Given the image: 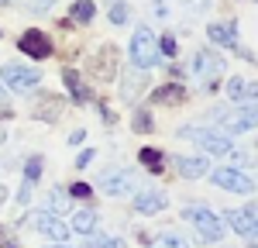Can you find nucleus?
Returning a JSON list of instances; mask_svg holds the SVG:
<instances>
[{
    "mask_svg": "<svg viewBox=\"0 0 258 248\" xmlns=\"http://www.w3.org/2000/svg\"><path fill=\"white\" fill-rule=\"evenodd\" d=\"M131 62L138 69H152L155 62H162V52H159V41L148 28H138L131 35Z\"/></svg>",
    "mask_w": 258,
    "mask_h": 248,
    "instance_id": "obj_1",
    "label": "nucleus"
},
{
    "mask_svg": "<svg viewBox=\"0 0 258 248\" xmlns=\"http://www.w3.org/2000/svg\"><path fill=\"white\" fill-rule=\"evenodd\" d=\"M214 121H217L224 131H231V135H238V131H251V128H258V100L244 103V107L231 110V114L214 110Z\"/></svg>",
    "mask_w": 258,
    "mask_h": 248,
    "instance_id": "obj_2",
    "label": "nucleus"
},
{
    "mask_svg": "<svg viewBox=\"0 0 258 248\" xmlns=\"http://www.w3.org/2000/svg\"><path fill=\"white\" fill-rule=\"evenodd\" d=\"M189 73L203 83V90H217L220 76H224V59H217L214 52H197L189 62Z\"/></svg>",
    "mask_w": 258,
    "mask_h": 248,
    "instance_id": "obj_3",
    "label": "nucleus"
},
{
    "mask_svg": "<svg viewBox=\"0 0 258 248\" xmlns=\"http://www.w3.org/2000/svg\"><path fill=\"white\" fill-rule=\"evenodd\" d=\"M186 221H193V227L200 231V238H207V241H220V238H224L220 217L214 210H207V207H186Z\"/></svg>",
    "mask_w": 258,
    "mask_h": 248,
    "instance_id": "obj_4",
    "label": "nucleus"
},
{
    "mask_svg": "<svg viewBox=\"0 0 258 248\" xmlns=\"http://www.w3.org/2000/svg\"><path fill=\"white\" fill-rule=\"evenodd\" d=\"M179 138L197 142L200 148H207L214 155H231V142L224 135H217V131H207V128H179Z\"/></svg>",
    "mask_w": 258,
    "mask_h": 248,
    "instance_id": "obj_5",
    "label": "nucleus"
},
{
    "mask_svg": "<svg viewBox=\"0 0 258 248\" xmlns=\"http://www.w3.org/2000/svg\"><path fill=\"white\" fill-rule=\"evenodd\" d=\"M0 80L7 83L11 90H18V93H31V90L41 83V76H38V69H28V66L11 62V66H4V69H0Z\"/></svg>",
    "mask_w": 258,
    "mask_h": 248,
    "instance_id": "obj_6",
    "label": "nucleus"
},
{
    "mask_svg": "<svg viewBox=\"0 0 258 248\" xmlns=\"http://www.w3.org/2000/svg\"><path fill=\"white\" fill-rule=\"evenodd\" d=\"M97 186L107 197H127V193H135V176H131L127 169H110V172L100 176Z\"/></svg>",
    "mask_w": 258,
    "mask_h": 248,
    "instance_id": "obj_7",
    "label": "nucleus"
},
{
    "mask_svg": "<svg viewBox=\"0 0 258 248\" xmlns=\"http://www.w3.org/2000/svg\"><path fill=\"white\" fill-rule=\"evenodd\" d=\"M18 45H21V52H28V59H48L52 55V38L45 31H38V28H28Z\"/></svg>",
    "mask_w": 258,
    "mask_h": 248,
    "instance_id": "obj_8",
    "label": "nucleus"
},
{
    "mask_svg": "<svg viewBox=\"0 0 258 248\" xmlns=\"http://www.w3.org/2000/svg\"><path fill=\"white\" fill-rule=\"evenodd\" d=\"M210 179L217 186H224V190H231V193H251V190H255V183H251L244 172H238V169H214Z\"/></svg>",
    "mask_w": 258,
    "mask_h": 248,
    "instance_id": "obj_9",
    "label": "nucleus"
},
{
    "mask_svg": "<svg viewBox=\"0 0 258 248\" xmlns=\"http://www.w3.org/2000/svg\"><path fill=\"white\" fill-rule=\"evenodd\" d=\"M124 86H120V97H124V100L127 103H135L141 97V93H145V86H148V76H145V69H138V66H135V69H127V73H124Z\"/></svg>",
    "mask_w": 258,
    "mask_h": 248,
    "instance_id": "obj_10",
    "label": "nucleus"
},
{
    "mask_svg": "<svg viewBox=\"0 0 258 248\" xmlns=\"http://www.w3.org/2000/svg\"><path fill=\"white\" fill-rule=\"evenodd\" d=\"M35 227H38L45 238H55V241H62L66 234H69V227L59 221V214H48V210H41V214H35Z\"/></svg>",
    "mask_w": 258,
    "mask_h": 248,
    "instance_id": "obj_11",
    "label": "nucleus"
},
{
    "mask_svg": "<svg viewBox=\"0 0 258 248\" xmlns=\"http://www.w3.org/2000/svg\"><path fill=\"white\" fill-rule=\"evenodd\" d=\"M162 207H165V193H159V190H148V193L135 197V210L138 214H159Z\"/></svg>",
    "mask_w": 258,
    "mask_h": 248,
    "instance_id": "obj_12",
    "label": "nucleus"
},
{
    "mask_svg": "<svg viewBox=\"0 0 258 248\" xmlns=\"http://www.w3.org/2000/svg\"><path fill=\"white\" fill-rule=\"evenodd\" d=\"M207 35H210L214 45H224V48H234L238 45V28L234 24H210Z\"/></svg>",
    "mask_w": 258,
    "mask_h": 248,
    "instance_id": "obj_13",
    "label": "nucleus"
},
{
    "mask_svg": "<svg viewBox=\"0 0 258 248\" xmlns=\"http://www.w3.org/2000/svg\"><path fill=\"white\" fill-rule=\"evenodd\" d=\"M227 97L231 100H258V83H248V80H234L227 83Z\"/></svg>",
    "mask_w": 258,
    "mask_h": 248,
    "instance_id": "obj_14",
    "label": "nucleus"
},
{
    "mask_svg": "<svg viewBox=\"0 0 258 248\" xmlns=\"http://www.w3.org/2000/svg\"><path fill=\"white\" fill-rule=\"evenodd\" d=\"M176 165H179V172L186 176V179H200V176H207V159H189V155H179L176 159Z\"/></svg>",
    "mask_w": 258,
    "mask_h": 248,
    "instance_id": "obj_15",
    "label": "nucleus"
},
{
    "mask_svg": "<svg viewBox=\"0 0 258 248\" xmlns=\"http://www.w3.org/2000/svg\"><path fill=\"white\" fill-rule=\"evenodd\" d=\"M152 100H155V103H182V100H186V86H179V83H165V86H159V90L152 93Z\"/></svg>",
    "mask_w": 258,
    "mask_h": 248,
    "instance_id": "obj_16",
    "label": "nucleus"
},
{
    "mask_svg": "<svg viewBox=\"0 0 258 248\" xmlns=\"http://www.w3.org/2000/svg\"><path fill=\"white\" fill-rule=\"evenodd\" d=\"M114 69H117V52H114V48H103V52H100V59L93 62V73H97L100 80H110V76H114Z\"/></svg>",
    "mask_w": 258,
    "mask_h": 248,
    "instance_id": "obj_17",
    "label": "nucleus"
},
{
    "mask_svg": "<svg viewBox=\"0 0 258 248\" xmlns=\"http://www.w3.org/2000/svg\"><path fill=\"white\" fill-rule=\"evenodd\" d=\"M73 231L83 234V238L93 234V231H97V214H93V210H80V214L73 217Z\"/></svg>",
    "mask_w": 258,
    "mask_h": 248,
    "instance_id": "obj_18",
    "label": "nucleus"
},
{
    "mask_svg": "<svg viewBox=\"0 0 258 248\" xmlns=\"http://www.w3.org/2000/svg\"><path fill=\"white\" fill-rule=\"evenodd\" d=\"M138 159H141V165H148L152 172H162V169H165V155H162L159 148H141Z\"/></svg>",
    "mask_w": 258,
    "mask_h": 248,
    "instance_id": "obj_19",
    "label": "nucleus"
},
{
    "mask_svg": "<svg viewBox=\"0 0 258 248\" xmlns=\"http://www.w3.org/2000/svg\"><path fill=\"white\" fill-rule=\"evenodd\" d=\"M62 80H66L69 90H73V100H86V86H83V80H80L76 69H62Z\"/></svg>",
    "mask_w": 258,
    "mask_h": 248,
    "instance_id": "obj_20",
    "label": "nucleus"
},
{
    "mask_svg": "<svg viewBox=\"0 0 258 248\" xmlns=\"http://www.w3.org/2000/svg\"><path fill=\"white\" fill-rule=\"evenodd\" d=\"M73 21H83V24L93 21V4H90V0H76V4H73Z\"/></svg>",
    "mask_w": 258,
    "mask_h": 248,
    "instance_id": "obj_21",
    "label": "nucleus"
},
{
    "mask_svg": "<svg viewBox=\"0 0 258 248\" xmlns=\"http://www.w3.org/2000/svg\"><path fill=\"white\" fill-rule=\"evenodd\" d=\"M66 207H69V197L59 193V190H52V193H48V214H62Z\"/></svg>",
    "mask_w": 258,
    "mask_h": 248,
    "instance_id": "obj_22",
    "label": "nucleus"
},
{
    "mask_svg": "<svg viewBox=\"0 0 258 248\" xmlns=\"http://www.w3.org/2000/svg\"><path fill=\"white\" fill-rule=\"evenodd\" d=\"M131 128L145 135V131H152V128H155V121H152V114H148V110H138V114H135V121H131Z\"/></svg>",
    "mask_w": 258,
    "mask_h": 248,
    "instance_id": "obj_23",
    "label": "nucleus"
},
{
    "mask_svg": "<svg viewBox=\"0 0 258 248\" xmlns=\"http://www.w3.org/2000/svg\"><path fill=\"white\" fill-rule=\"evenodd\" d=\"M127 18H131V7L127 4H114L110 7V24H124Z\"/></svg>",
    "mask_w": 258,
    "mask_h": 248,
    "instance_id": "obj_24",
    "label": "nucleus"
},
{
    "mask_svg": "<svg viewBox=\"0 0 258 248\" xmlns=\"http://www.w3.org/2000/svg\"><path fill=\"white\" fill-rule=\"evenodd\" d=\"M38 176H41V159L35 155V159H28V169H24V179H28V183H35Z\"/></svg>",
    "mask_w": 258,
    "mask_h": 248,
    "instance_id": "obj_25",
    "label": "nucleus"
},
{
    "mask_svg": "<svg viewBox=\"0 0 258 248\" xmlns=\"http://www.w3.org/2000/svg\"><path fill=\"white\" fill-rule=\"evenodd\" d=\"M159 245H162V248H189L186 241H182V238H179V234H162Z\"/></svg>",
    "mask_w": 258,
    "mask_h": 248,
    "instance_id": "obj_26",
    "label": "nucleus"
},
{
    "mask_svg": "<svg viewBox=\"0 0 258 248\" xmlns=\"http://www.w3.org/2000/svg\"><path fill=\"white\" fill-rule=\"evenodd\" d=\"M159 52H162V55H165V59H172V55H176V41H172V38H169V35H165V38L159 41Z\"/></svg>",
    "mask_w": 258,
    "mask_h": 248,
    "instance_id": "obj_27",
    "label": "nucleus"
},
{
    "mask_svg": "<svg viewBox=\"0 0 258 248\" xmlns=\"http://www.w3.org/2000/svg\"><path fill=\"white\" fill-rule=\"evenodd\" d=\"M210 4H214V0H186V7H189V11H197V14L210 11Z\"/></svg>",
    "mask_w": 258,
    "mask_h": 248,
    "instance_id": "obj_28",
    "label": "nucleus"
},
{
    "mask_svg": "<svg viewBox=\"0 0 258 248\" xmlns=\"http://www.w3.org/2000/svg\"><path fill=\"white\" fill-rule=\"evenodd\" d=\"M69 193H73V197H90V186H86V183H76Z\"/></svg>",
    "mask_w": 258,
    "mask_h": 248,
    "instance_id": "obj_29",
    "label": "nucleus"
},
{
    "mask_svg": "<svg viewBox=\"0 0 258 248\" xmlns=\"http://www.w3.org/2000/svg\"><path fill=\"white\" fill-rule=\"evenodd\" d=\"M100 248H124V241H120V238H103Z\"/></svg>",
    "mask_w": 258,
    "mask_h": 248,
    "instance_id": "obj_30",
    "label": "nucleus"
},
{
    "mask_svg": "<svg viewBox=\"0 0 258 248\" xmlns=\"http://www.w3.org/2000/svg\"><path fill=\"white\" fill-rule=\"evenodd\" d=\"M21 204H28V200H31V183H28V179H24V186H21V197H18Z\"/></svg>",
    "mask_w": 258,
    "mask_h": 248,
    "instance_id": "obj_31",
    "label": "nucleus"
},
{
    "mask_svg": "<svg viewBox=\"0 0 258 248\" xmlns=\"http://www.w3.org/2000/svg\"><path fill=\"white\" fill-rule=\"evenodd\" d=\"M0 245H4V248H18V245H14V238H11L4 227H0Z\"/></svg>",
    "mask_w": 258,
    "mask_h": 248,
    "instance_id": "obj_32",
    "label": "nucleus"
},
{
    "mask_svg": "<svg viewBox=\"0 0 258 248\" xmlns=\"http://www.w3.org/2000/svg\"><path fill=\"white\" fill-rule=\"evenodd\" d=\"M52 4H55V0H35V11H38V14H45Z\"/></svg>",
    "mask_w": 258,
    "mask_h": 248,
    "instance_id": "obj_33",
    "label": "nucleus"
},
{
    "mask_svg": "<svg viewBox=\"0 0 258 248\" xmlns=\"http://www.w3.org/2000/svg\"><path fill=\"white\" fill-rule=\"evenodd\" d=\"M90 162H93V152H83L80 159H76V165H80V169H83V165H90Z\"/></svg>",
    "mask_w": 258,
    "mask_h": 248,
    "instance_id": "obj_34",
    "label": "nucleus"
},
{
    "mask_svg": "<svg viewBox=\"0 0 258 248\" xmlns=\"http://www.w3.org/2000/svg\"><path fill=\"white\" fill-rule=\"evenodd\" d=\"M4 197H7V190H4V186H0V204H4Z\"/></svg>",
    "mask_w": 258,
    "mask_h": 248,
    "instance_id": "obj_35",
    "label": "nucleus"
},
{
    "mask_svg": "<svg viewBox=\"0 0 258 248\" xmlns=\"http://www.w3.org/2000/svg\"><path fill=\"white\" fill-rule=\"evenodd\" d=\"M0 100H4V86H0Z\"/></svg>",
    "mask_w": 258,
    "mask_h": 248,
    "instance_id": "obj_36",
    "label": "nucleus"
},
{
    "mask_svg": "<svg viewBox=\"0 0 258 248\" xmlns=\"http://www.w3.org/2000/svg\"><path fill=\"white\" fill-rule=\"evenodd\" d=\"M0 4H11V0H0Z\"/></svg>",
    "mask_w": 258,
    "mask_h": 248,
    "instance_id": "obj_37",
    "label": "nucleus"
},
{
    "mask_svg": "<svg viewBox=\"0 0 258 248\" xmlns=\"http://www.w3.org/2000/svg\"><path fill=\"white\" fill-rule=\"evenodd\" d=\"M152 248H162V245H152Z\"/></svg>",
    "mask_w": 258,
    "mask_h": 248,
    "instance_id": "obj_38",
    "label": "nucleus"
},
{
    "mask_svg": "<svg viewBox=\"0 0 258 248\" xmlns=\"http://www.w3.org/2000/svg\"><path fill=\"white\" fill-rule=\"evenodd\" d=\"M59 248H66V245H59Z\"/></svg>",
    "mask_w": 258,
    "mask_h": 248,
    "instance_id": "obj_39",
    "label": "nucleus"
}]
</instances>
